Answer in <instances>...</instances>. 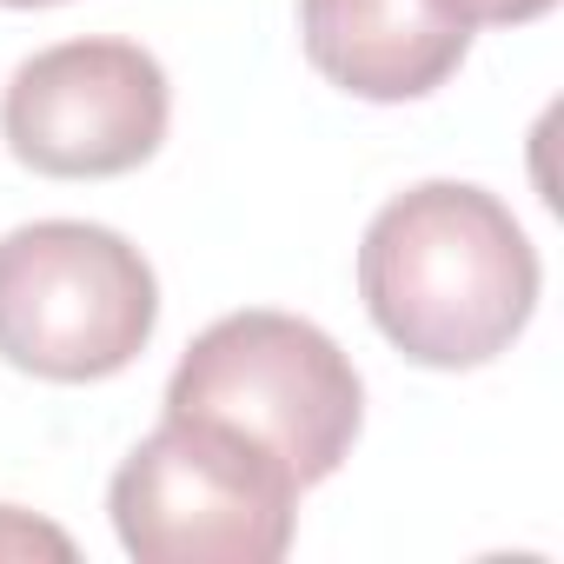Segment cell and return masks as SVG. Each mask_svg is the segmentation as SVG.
<instances>
[{
    "instance_id": "cell-1",
    "label": "cell",
    "mask_w": 564,
    "mask_h": 564,
    "mask_svg": "<svg viewBox=\"0 0 564 564\" xmlns=\"http://www.w3.org/2000/svg\"><path fill=\"white\" fill-rule=\"evenodd\" d=\"M538 246L511 206L471 180H425L386 199L359 239L372 326L432 372L491 366L538 313Z\"/></svg>"
},
{
    "instance_id": "cell-2",
    "label": "cell",
    "mask_w": 564,
    "mask_h": 564,
    "mask_svg": "<svg viewBox=\"0 0 564 564\" xmlns=\"http://www.w3.org/2000/svg\"><path fill=\"white\" fill-rule=\"evenodd\" d=\"M166 412L213 419L279 458L300 491L339 471L359 438L366 386L333 333L293 313H226L213 319L166 379Z\"/></svg>"
},
{
    "instance_id": "cell-3",
    "label": "cell",
    "mask_w": 564,
    "mask_h": 564,
    "mask_svg": "<svg viewBox=\"0 0 564 564\" xmlns=\"http://www.w3.org/2000/svg\"><path fill=\"white\" fill-rule=\"evenodd\" d=\"M107 511L140 564H272L293 544L300 478L213 419L166 412L120 458Z\"/></svg>"
},
{
    "instance_id": "cell-4",
    "label": "cell",
    "mask_w": 564,
    "mask_h": 564,
    "mask_svg": "<svg viewBox=\"0 0 564 564\" xmlns=\"http://www.w3.org/2000/svg\"><path fill=\"white\" fill-rule=\"evenodd\" d=\"M160 326L147 252L94 219H34L0 239V359L54 386L127 372Z\"/></svg>"
},
{
    "instance_id": "cell-5",
    "label": "cell",
    "mask_w": 564,
    "mask_h": 564,
    "mask_svg": "<svg viewBox=\"0 0 564 564\" xmlns=\"http://www.w3.org/2000/svg\"><path fill=\"white\" fill-rule=\"evenodd\" d=\"M173 120L166 67L140 41H61L0 94L8 153L47 180H113L160 153Z\"/></svg>"
},
{
    "instance_id": "cell-6",
    "label": "cell",
    "mask_w": 564,
    "mask_h": 564,
    "mask_svg": "<svg viewBox=\"0 0 564 564\" xmlns=\"http://www.w3.org/2000/svg\"><path fill=\"white\" fill-rule=\"evenodd\" d=\"M306 61L379 107L425 100L471 47V21L452 0H300Z\"/></svg>"
},
{
    "instance_id": "cell-7",
    "label": "cell",
    "mask_w": 564,
    "mask_h": 564,
    "mask_svg": "<svg viewBox=\"0 0 564 564\" xmlns=\"http://www.w3.org/2000/svg\"><path fill=\"white\" fill-rule=\"evenodd\" d=\"M14 557H54V564H67L74 538L61 524H47V518L21 511V505H0V564H14Z\"/></svg>"
},
{
    "instance_id": "cell-8",
    "label": "cell",
    "mask_w": 564,
    "mask_h": 564,
    "mask_svg": "<svg viewBox=\"0 0 564 564\" xmlns=\"http://www.w3.org/2000/svg\"><path fill=\"white\" fill-rule=\"evenodd\" d=\"M452 8H458L471 28H524V21L551 14L557 0H452Z\"/></svg>"
},
{
    "instance_id": "cell-9",
    "label": "cell",
    "mask_w": 564,
    "mask_h": 564,
    "mask_svg": "<svg viewBox=\"0 0 564 564\" xmlns=\"http://www.w3.org/2000/svg\"><path fill=\"white\" fill-rule=\"evenodd\" d=\"M0 8H61V0H0Z\"/></svg>"
}]
</instances>
